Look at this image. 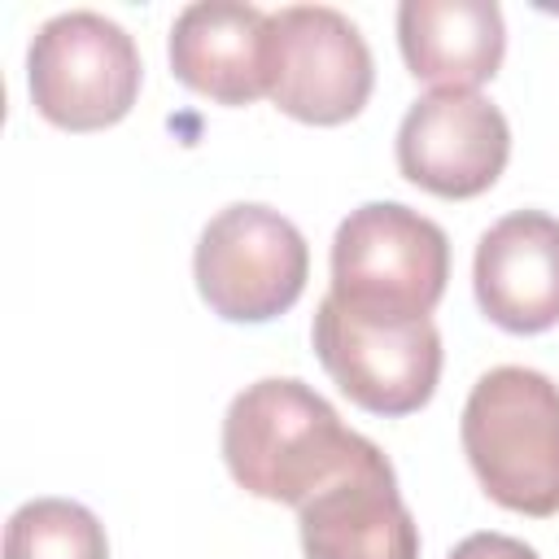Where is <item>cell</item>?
<instances>
[{
    "mask_svg": "<svg viewBox=\"0 0 559 559\" xmlns=\"http://www.w3.org/2000/svg\"><path fill=\"white\" fill-rule=\"evenodd\" d=\"M459 437L498 507L533 520L559 511V384L546 371L489 367L463 402Z\"/></svg>",
    "mask_w": 559,
    "mask_h": 559,
    "instance_id": "7a4b0ae2",
    "label": "cell"
},
{
    "mask_svg": "<svg viewBox=\"0 0 559 559\" xmlns=\"http://www.w3.org/2000/svg\"><path fill=\"white\" fill-rule=\"evenodd\" d=\"M144 83L135 39L96 9L48 17L26 48L31 105L61 131H100L131 114Z\"/></svg>",
    "mask_w": 559,
    "mask_h": 559,
    "instance_id": "277c9868",
    "label": "cell"
},
{
    "mask_svg": "<svg viewBox=\"0 0 559 559\" xmlns=\"http://www.w3.org/2000/svg\"><path fill=\"white\" fill-rule=\"evenodd\" d=\"M445 559H537V550L511 533H467Z\"/></svg>",
    "mask_w": 559,
    "mask_h": 559,
    "instance_id": "5bb4252c",
    "label": "cell"
},
{
    "mask_svg": "<svg viewBox=\"0 0 559 559\" xmlns=\"http://www.w3.org/2000/svg\"><path fill=\"white\" fill-rule=\"evenodd\" d=\"M450 280L445 231L402 205L367 201L349 210L332 236V293L367 319H428Z\"/></svg>",
    "mask_w": 559,
    "mask_h": 559,
    "instance_id": "3957f363",
    "label": "cell"
},
{
    "mask_svg": "<svg viewBox=\"0 0 559 559\" xmlns=\"http://www.w3.org/2000/svg\"><path fill=\"white\" fill-rule=\"evenodd\" d=\"M397 48L419 83L476 92L489 83L507 52L502 9L493 0H402Z\"/></svg>",
    "mask_w": 559,
    "mask_h": 559,
    "instance_id": "7c38bea8",
    "label": "cell"
},
{
    "mask_svg": "<svg viewBox=\"0 0 559 559\" xmlns=\"http://www.w3.org/2000/svg\"><path fill=\"white\" fill-rule=\"evenodd\" d=\"M376 87L362 31L332 4H284L266 13V96L297 122H349Z\"/></svg>",
    "mask_w": 559,
    "mask_h": 559,
    "instance_id": "8992f818",
    "label": "cell"
},
{
    "mask_svg": "<svg viewBox=\"0 0 559 559\" xmlns=\"http://www.w3.org/2000/svg\"><path fill=\"white\" fill-rule=\"evenodd\" d=\"M362 445L367 437L345 428L332 402L297 376L245 384L223 415V463L245 493L266 502L301 507Z\"/></svg>",
    "mask_w": 559,
    "mask_h": 559,
    "instance_id": "6da1fadb",
    "label": "cell"
},
{
    "mask_svg": "<svg viewBox=\"0 0 559 559\" xmlns=\"http://www.w3.org/2000/svg\"><path fill=\"white\" fill-rule=\"evenodd\" d=\"M397 170L445 201L480 197L498 183L511 157L507 114L480 92L437 87L397 122Z\"/></svg>",
    "mask_w": 559,
    "mask_h": 559,
    "instance_id": "ba28073f",
    "label": "cell"
},
{
    "mask_svg": "<svg viewBox=\"0 0 559 559\" xmlns=\"http://www.w3.org/2000/svg\"><path fill=\"white\" fill-rule=\"evenodd\" d=\"M170 70L197 96L253 105L266 96V9L245 0H197L170 26Z\"/></svg>",
    "mask_w": 559,
    "mask_h": 559,
    "instance_id": "8fae6325",
    "label": "cell"
},
{
    "mask_svg": "<svg viewBox=\"0 0 559 559\" xmlns=\"http://www.w3.org/2000/svg\"><path fill=\"white\" fill-rule=\"evenodd\" d=\"M472 288L489 323L533 336L559 323V218L546 210H511L472 258Z\"/></svg>",
    "mask_w": 559,
    "mask_h": 559,
    "instance_id": "30bf717a",
    "label": "cell"
},
{
    "mask_svg": "<svg viewBox=\"0 0 559 559\" xmlns=\"http://www.w3.org/2000/svg\"><path fill=\"white\" fill-rule=\"evenodd\" d=\"M297 533L306 559H419V524L371 437L345 472L297 507Z\"/></svg>",
    "mask_w": 559,
    "mask_h": 559,
    "instance_id": "9c48e42d",
    "label": "cell"
},
{
    "mask_svg": "<svg viewBox=\"0 0 559 559\" xmlns=\"http://www.w3.org/2000/svg\"><path fill=\"white\" fill-rule=\"evenodd\" d=\"M310 341L336 389L371 415H411L437 393L441 332L432 319H367L323 297Z\"/></svg>",
    "mask_w": 559,
    "mask_h": 559,
    "instance_id": "52a82bcc",
    "label": "cell"
},
{
    "mask_svg": "<svg viewBox=\"0 0 559 559\" xmlns=\"http://www.w3.org/2000/svg\"><path fill=\"white\" fill-rule=\"evenodd\" d=\"M4 559H109V537L83 502L31 498L4 524Z\"/></svg>",
    "mask_w": 559,
    "mask_h": 559,
    "instance_id": "4fadbf2b",
    "label": "cell"
},
{
    "mask_svg": "<svg viewBox=\"0 0 559 559\" xmlns=\"http://www.w3.org/2000/svg\"><path fill=\"white\" fill-rule=\"evenodd\" d=\"M192 275L201 301L227 323H271L297 306L310 280V249L293 218L262 201L218 210L197 240Z\"/></svg>",
    "mask_w": 559,
    "mask_h": 559,
    "instance_id": "5b68a950",
    "label": "cell"
}]
</instances>
